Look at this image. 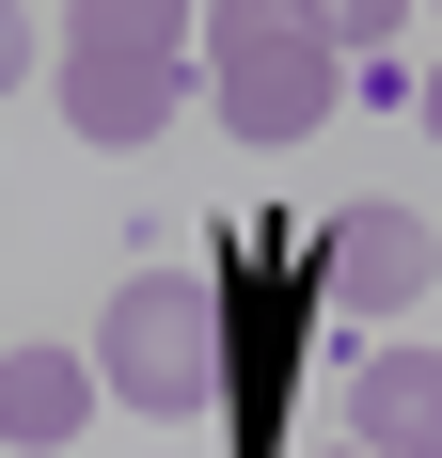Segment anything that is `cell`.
I'll list each match as a JSON object with an SVG mask.
<instances>
[{
    "instance_id": "cell-1",
    "label": "cell",
    "mask_w": 442,
    "mask_h": 458,
    "mask_svg": "<svg viewBox=\"0 0 442 458\" xmlns=\"http://www.w3.org/2000/svg\"><path fill=\"white\" fill-rule=\"evenodd\" d=\"M47 80H64V127L80 142H158L190 111V80H206V16H174V0H80V16H47Z\"/></svg>"
},
{
    "instance_id": "cell-7",
    "label": "cell",
    "mask_w": 442,
    "mask_h": 458,
    "mask_svg": "<svg viewBox=\"0 0 442 458\" xmlns=\"http://www.w3.org/2000/svg\"><path fill=\"white\" fill-rule=\"evenodd\" d=\"M32 64H47V16H16V0H0V95L32 80Z\"/></svg>"
},
{
    "instance_id": "cell-4",
    "label": "cell",
    "mask_w": 442,
    "mask_h": 458,
    "mask_svg": "<svg viewBox=\"0 0 442 458\" xmlns=\"http://www.w3.org/2000/svg\"><path fill=\"white\" fill-rule=\"evenodd\" d=\"M316 269L348 284V317H411L442 284V237H427V206H348V222L316 237Z\"/></svg>"
},
{
    "instance_id": "cell-8",
    "label": "cell",
    "mask_w": 442,
    "mask_h": 458,
    "mask_svg": "<svg viewBox=\"0 0 442 458\" xmlns=\"http://www.w3.org/2000/svg\"><path fill=\"white\" fill-rule=\"evenodd\" d=\"M427 142H442V64H427Z\"/></svg>"
},
{
    "instance_id": "cell-9",
    "label": "cell",
    "mask_w": 442,
    "mask_h": 458,
    "mask_svg": "<svg viewBox=\"0 0 442 458\" xmlns=\"http://www.w3.org/2000/svg\"><path fill=\"white\" fill-rule=\"evenodd\" d=\"M332 458H363V443H332Z\"/></svg>"
},
{
    "instance_id": "cell-5",
    "label": "cell",
    "mask_w": 442,
    "mask_h": 458,
    "mask_svg": "<svg viewBox=\"0 0 442 458\" xmlns=\"http://www.w3.org/2000/svg\"><path fill=\"white\" fill-rule=\"evenodd\" d=\"M348 443L363 458H442V348H379L348 379Z\"/></svg>"
},
{
    "instance_id": "cell-2",
    "label": "cell",
    "mask_w": 442,
    "mask_h": 458,
    "mask_svg": "<svg viewBox=\"0 0 442 458\" xmlns=\"http://www.w3.org/2000/svg\"><path fill=\"white\" fill-rule=\"evenodd\" d=\"M348 80V47H332V0H221L206 16V95L237 142H301Z\"/></svg>"
},
{
    "instance_id": "cell-3",
    "label": "cell",
    "mask_w": 442,
    "mask_h": 458,
    "mask_svg": "<svg viewBox=\"0 0 442 458\" xmlns=\"http://www.w3.org/2000/svg\"><path fill=\"white\" fill-rule=\"evenodd\" d=\"M95 395H111V411H221V284H174V269L111 284V317H95Z\"/></svg>"
},
{
    "instance_id": "cell-6",
    "label": "cell",
    "mask_w": 442,
    "mask_h": 458,
    "mask_svg": "<svg viewBox=\"0 0 442 458\" xmlns=\"http://www.w3.org/2000/svg\"><path fill=\"white\" fill-rule=\"evenodd\" d=\"M80 411H95V364L80 348H16V364H0V443H80Z\"/></svg>"
}]
</instances>
